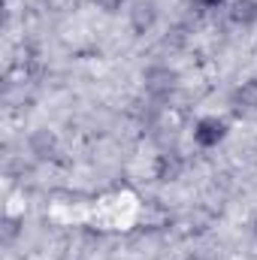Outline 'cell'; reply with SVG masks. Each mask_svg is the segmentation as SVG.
Returning a JSON list of instances; mask_svg holds the SVG:
<instances>
[{
  "mask_svg": "<svg viewBox=\"0 0 257 260\" xmlns=\"http://www.w3.org/2000/svg\"><path fill=\"white\" fill-rule=\"evenodd\" d=\"M233 18H236V21L257 18V3H251V0H239V3L233 6Z\"/></svg>",
  "mask_w": 257,
  "mask_h": 260,
  "instance_id": "1",
  "label": "cell"
}]
</instances>
